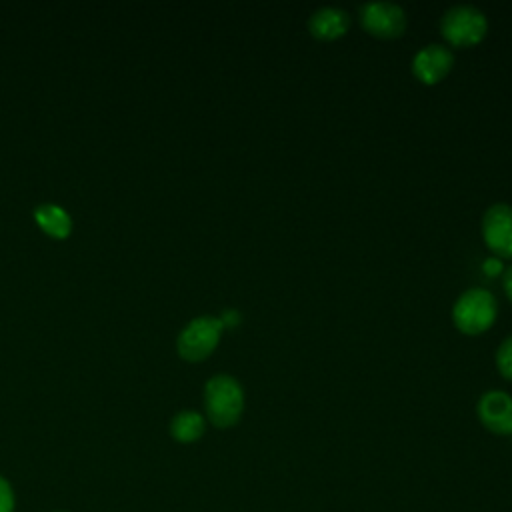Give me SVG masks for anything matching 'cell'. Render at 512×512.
I'll list each match as a JSON object with an SVG mask.
<instances>
[{"mask_svg": "<svg viewBox=\"0 0 512 512\" xmlns=\"http://www.w3.org/2000/svg\"><path fill=\"white\" fill-rule=\"evenodd\" d=\"M204 408L218 428L234 426L244 410V390L230 374H216L204 384Z\"/></svg>", "mask_w": 512, "mask_h": 512, "instance_id": "cell-1", "label": "cell"}, {"mask_svg": "<svg viewBox=\"0 0 512 512\" xmlns=\"http://www.w3.org/2000/svg\"><path fill=\"white\" fill-rule=\"evenodd\" d=\"M498 314L496 298L486 288H468L464 290L454 306H452V320L454 326L464 334H480L488 330Z\"/></svg>", "mask_w": 512, "mask_h": 512, "instance_id": "cell-2", "label": "cell"}, {"mask_svg": "<svg viewBox=\"0 0 512 512\" xmlns=\"http://www.w3.org/2000/svg\"><path fill=\"white\" fill-rule=\"evenodd\" d=\"M488 30L484 12L472 4L450 6L440 18V32L452 46H474Z\"/></svg>", "mask_w": 512, "mask_h": 512, "instance_id": "cell-3", "label": "cell"}, {"mask_svg": "<svg viewBox=\"0 0 512 512\" xmlns=\"http://www.w3.org/2000/svg\"><path fill=\"white\" fill-rule=\"evenodd\" d=\"M222 322L216 316H196L178 334L176 348L184 360L198 362L212 354L220 342Z\"/></svg>", "mask_w": 512, "mask_h": 512, "instance_id": "cell-4", "label": "cell"}, {"mask_svg": "<svg viewBox=\"0 0 512 512\" xmlns=\"http://www.w3.org/2000/svg\"><path fill=\"white\" fill-rule=\"evenodd\" d=\"M362 28L376 38H398L406 30V12L396 2L372 0L358 8Z\"/></svg>", "mask_w": 512, "mask_h": 512, "instance_id": "cell-5", "label": "cell"}, {"mask_svg": "<svg viewBox=\"0 0 512 512\" xmlns=\"http://www.w3.org/2000/svg\"><path fill=\"white\" fill-rule=\"evenodd\" d=\"M482 238L500 258H512V206L506 202L492 204L482 216Z\"/></svg>", "mask_w": 512, "mask_h": 512, "instance_id": "cell-6", "label": "cell"}, {"mask_svg": "<svg viewBox=\"0 0 512 512\" xmlns=\"http://www.w3.org/2000/svg\"><path fill=\"white\" fill-rule=\"evenodd\" d=\"M480 422L494 434H512V396L504 390H488L476 406Z\"/></svg>", "mask_w": 512, "mask_h": 512, "instance_id": "cell-7", "label": "cell"}, {"mask_svg": "<svg viewBox=\"0 0 512 512\" xmlns=\"http://www.w3.org/2000/svg\"><path fill=\"white\" fill-rule=\"evenodd\" d=\"M454 54L444 44H426L412 58V72L424 84L440 82L452 68Z\"/></svg>", "mask_w": 512, "mask_h": 512, "instance_id": "cell-8", "label": "cell"}, {"mask_svg": "<svg viewBox=\"0 0 512 512\" xmlns=\"http://www.w3.org/2000/svg\"><path fill=\"white\" fill-rule=\"evenodd\" d=\"M350 16L336 6H320L308 18V30L318 40H334L348 32Z\"/></svg>", "mask_w": 512, "mask_h": 512, "instance_id": "cell-9", "label": "cell"}, {"mask_svg": "<svg viewBox=\"0 0 512 512\" xmlns=\"http://www.w3.org/2000/svg\"><path fill=\"white\" fill-rule=\"evenodd\" d=\"M34 218L36 222L40 224V228L44 232H48L50 236L54 238H66L72 230V218L70 214L58 206V204H40L36 210H34Z\"/></svg>", "mask_w": 512, "mask_h": 512, "instance_id": "cell-10", "label": "cell"}, {"mask_svg": "<svg viewBox=\"0 0 512 512\" xmlns=\"http://www.w3.org/2000/svg\"><path fill=\"white\" fill-rule=\"evenodd\" d=\"M204 428H206L204 416L196 410H182L170 422V434L184 444L196 442L204 434Z\"/></svg>", "mask_w": 512, "mask_h": 512, "instance_id": "cell-11", "label": "cell"}, {"mask_svg": "<svg viewBox=\"0 0 512 512\" xmlns=\"http://www.w3.org/2000/svg\"><path fill=\"white\" fill-rule=\"evenodd\" d=\"M496 366L504 378L512 380V334L500 342L496 350Z\"/></svg>", "mask_w": 512, "mask_h": 512, "instance_id": "cell-12", "label": "cell"}, {"mask_svg": "<svg viewBox=\"0 0 512 512\" xmlns=\"http://www.w3.org/2000/svg\"><path fill=\"white\" fill-rule=\"evenodd\" d=\"M14 510V494L6 478L0 476V512H12Z\"/></svg>", "mask_w": 512, "mask_h": 512, "instance_id": "cell-13", "label": "cell"}, {"mask_svg": "<svg viewBox=\"0 0 512 512\" xmlns=\"http://www.w3.org/2000/svg\"><path fill=\"white\" fill-rule=\"evenodd\" d=\"M220 322H222V326H236L240 322V314L236 310H226L220 316Z\"/></svg>", "mask_w": 512, "mask_h": 512, "instance_id": "cell-14", "label": "cell"}, {"mask_svg": "<svg viewBox=\"0 0 512 512\" xmlns=\"http://www.w3.org/2000/svg\"><path fill=\"white\" fill-rule=\"evenodd\" d=\"M502 282H504V292L508 296V300L512 302V266H508L504 270V276H502Z\"/></svg>", "mask_w": 512, "mask_h": 512, "instance_id": "cell-15", "label": "cell"}]
</instances>
